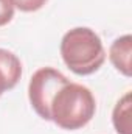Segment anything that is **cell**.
<instances>
[{"label":"cell","mask_w":132,"mask_h":134,"mask_svg":"<svg viewBox=\"0 0 132 134\" xmlns=\"http://www.w3.org/2000/svg\"><path fill=\"white\" fill-rule=\"evenodd\" d=\"M132 101L131 92H126L120 100L117 101L113 112H112V123L117 134H131L132 133Z\"/></svg>","instance_id":"cell-6"},{"label":"cell","mask_w":132,"mask_h":134,"mask_svg":"<svg viewBox=\"0 0 132 134\" xmlns=\"http://www.w3.org/2000/svg\"><path fill=\"white\" fill-rule=\"evenodd\" d=\"M109 59L121 75L131 76L132 75V36L123 34L117 37L110 48H109Z\"/></svg>","instance_id":"cell-5"},{"label":"cell","mask_w":132,"mask_h":134,"mask_svg":"<svg viewBox=\"0 0 132 134\" xmlns=\"http://www.w3.org/2000/svg\"><path fill=\"white\" fill-rule=\"evenodd\" d=\"M62 61L73 73L86 76L98 72L106 61L103 41L89 27H76L68 30L61 39Z\"/></svg>","instance_id":"cell-1"},{"label":"cell","mask_w":132,"mask_h":134,"mask_svg":"<svg viewBox=\"0 0 132 134\" xmlns=\"http://www.w3.org/2000/svg\"><path fill=\"white\" fill-rule=\"evenodd\" d=\"M22 78V63L17 55L6 48H0V97L5 91L16 87Z\"/></svg>","instance_id":"cell-4"},{"label":"cell","mask_w":132,"mask_h":134,"mask_svg":"<svg viewBox=\"0 0 132 134\" xmlns=\"http://www.w3.org/2000/svg\"><path fill=\"white\" fill-rule=\"evenodd\" d=\"M97 100L92 91L79 83L68 81L64 84L50 108V122L58 125L61 130L76 131L84 128L95 115Z\"/></svg>","instance_id":"cell-2"},{"label":"cell","mask_w":132,"mask_h":134,"mask_svg":"<svg viewBox=\"0 0 132 134\" xmlns=\"http://www.w3.org/2000/svg\"><path fill=\"white\" fill-rule=\"evenodd\" d=\"M48 0H13L14 8H17L22 13H34L45 6Z\"/></svg>","instance_id":"cell-7"},{"label":"cell","mask_w":132,"mask_h":134,"mask_svg":"<svg viewBox=\"0 0 132 134\" xmlns=\"http://www.w3.org/2000/svg\"><path fill=\"white\" fill-rule=\"evenodd\" d=\"M14 9L13 0H0V27H5L13 20Z\"/></svg>","instance_id":"cell-8"},{"label":"cell","mask_w":132,"mask_h":134,"mask_svg":"<svg viewBox=\"0 0 132 134\" xmlns=\"http://www.w3.org/2000/svg\"><path fill=\"white\" fill-rule=\"evenodd\" d=\"M68 81L70 80L64 73L53 67H40L33 73L28 84V98L31 108L40 119L50 122L51 101L58 94V91Z\"/></svg>","instance_id":"cell-3"}]
</instances>
